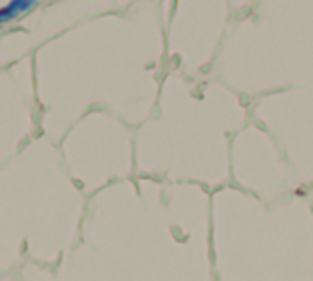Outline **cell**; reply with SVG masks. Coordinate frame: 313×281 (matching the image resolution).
<instances>
[{"mask_svg":"<svg viewBox=\"0 0 313 281\" xmlns=\"http://www.w3.org/2000/svg\"><path fill=\"white\" fill-rule=\"evenodd\" d=\"M33 4H35V0H11L6 7L0 9V22L7 20V19H11V17H17L21 11L28 9V7L33 6Z\"/></svg>","mask_w":313,"mask_h":281,"instance_id":"cell-1","label":"cell"}]
</instances>
